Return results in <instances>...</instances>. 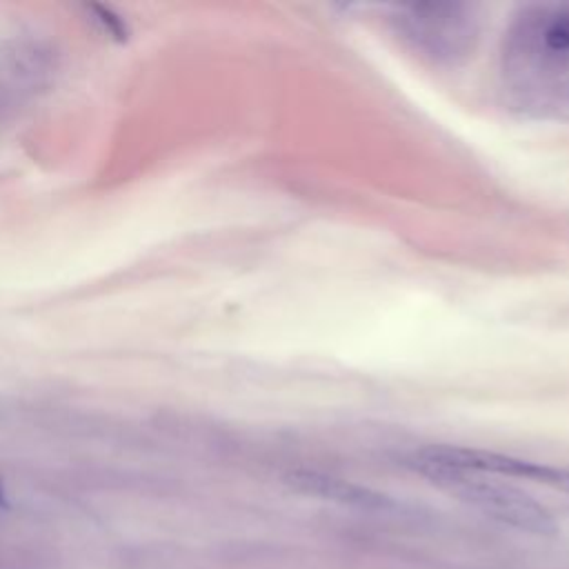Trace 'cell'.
<instances>
[{
  "label": "cell",
  "instance_id": "cell-1",
  "mask_svg": "<svg viewBox=\"0 0 569 569\" xmlns=\"http://www.w3.org/2000/svg\"><path fill=\"white\" fill-rule=\"evenodd\" d=\"M505 104L531 120H569V2L522 4L498 44Z\"/></svg>",
  "mask_w": 569,
  "mask_h": 569
},
{
  "label": "cell",
  "instance_id": "cell-2",
  "mask_svg": "<svg viewBox=\"0 0 569 569\" xmlns=\"http://www.w3.org/2000/svg\"><path fill=\"white\" fill-rule=\"evenodd\" d=\"M405 465L505 525L533 533H551L556 529L553 516L545 505L518 487L496 480L491 473L460 465L447 447L418 449L407 456Z\"/></svg>",
  "mask_w": 569,
  "mask_h": 569
},
{
  "label": "cell",
  "instance_id": "cell-3",
  "mask_svg": "<svg viewBox=\"0 0 569 569\" xmlns=\"http://www.w3.org/2000/svg\"><path fill=\"white\" fill-rule=\"evenodd\" d=\"M391 22L413 51L436 62H456L467 56L478 36L476 9L467 4L400 7Z\"/></svg>",
  "mask_w": 569,
  "mask_h": 569
}]
</instances>
